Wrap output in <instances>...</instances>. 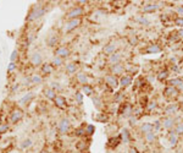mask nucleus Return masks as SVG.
<instances>
[{"label":"nucleus","mask_w":183,"mask_h":153,"mask_svg":"<svg viewBox=\"0 0 183 153\" xmlns=\"http://www.w3.org/2000/svg\"><path fill=\"white\" fill-rule=\"evenodd\" d=\"M45 14H46V6L43 5L41 3H37L29 9V11L26 16V22L37 21V20L43 17Z\"/></svg>","instance_id":"f257e3e1"},{"label":"nucleus","mask_w":183,"mask_h":153,"mask_svg":"<svg viewBox=\"0 0 183 153\" xmlns=\"http://www.w3.org/2000/svg\"><path fill=\"white\" fill-rule=\"evenodd\" d=\"M81 25V19H74V20H67L65 22V25L62 27L64 33H70L73 29H76Z\"/></svg>","instance_id":"f03ea898"},{"label":"nucleus","mask_w":183,"mask_h":153,"mask_svg":"<svg viewBox=\"0 0 183 153\" xmlns=\"http://www.w3.org/2000/svg\"><path fill=\"white\" fill-rule=\"evenodd\" d=\"M23 118V111L20 108H14L10 111V115H9V120H10V124H17L20 123Z\"/></svg>","instance_id":"7ed1b4c3"},{"label":"nucleus","mask_w":183,"mask_h":153,"mask_svg":"<svg viewBox=\"0 0 183 153\" xmlns=\"http://www.w3.org/2000/svg\"><path fill=\"white\" fill-rule=\"evenodd\" d=\"M83 14H84V9H83V6H74L73 9H71L67 14H66V19H69V20L79 19Z\"/></svg>","instance_id":"20e7f679"},{"label":"nucleus","mask_w":183,"mask_h":153,"mask_svg":"<svg viewBox=\"0 0 183 153\" xmlns=\"http://www.w3.org/2000/svg\"><path fill=\"white\" fill-rule=\"evenodd\" d=\"M29 61L33 66H41L44 62V59H43V55H41L40 52H33L31 54V58H29Z\"/></svg>","instance_id":"39448f33"},{"label":"nucleus","mask_w":183,"mask_h":153,"mask_svg":"<svg viewBox=\"0 0 183 153\" xmlns=\"http://www.w3.org/2000/svg\"><path fill=\"white\" fill-rule=\"evenodd\" d=\"M54 104H55V107L59 108V109H66L69 107V102L66 99V97L60 96V94L56 96V98L54 99Z\"/></svg>","instance_id":"423d86ee"},{"label":"nucleus","mask_w":183,"mask_h":153,"mask_svg":"<svg viewBox=\"0 0 183 153\" xmlns=\"http://www.w3.org/2000/svg\"><path fill=\"white\" fill-rule=\"evenodd\" d=\"M54 54H55V56H60V58H62V59H66V58H69V56H70L71 52H70V49L67 47H62L61 45V47L55 48Z\"/></svg>","instance_id":"0eeeda50"},{"label":"nucleus","mask_w":183,"mask_h":153,"mask_svg":"<svg viewBox=\"0 0 183 153\" xmlns=\"http://www.w3.org/2000/svg\"><path fill=\"white\" fill-rule=\"evenodd\" d=\"M70 127H71V121H70V119L67 118H62L60 120V123H59V132L60 134H66L69 130H70Z\"/></svg>","instance_id":"6e6552de"},{"label":"nucleus","mask_w":183,"mask_h":153,"mask_svg":"<svg viewBox=\"0 0 183 153\" xmlns=\"http://www.w3.org/2000/svg\"><path fill=\"white\" fill-rule=\"evenodd\" d=\"M33 98H34V93H33V92H27L26 94H23L22 97L17 101V104L20 107H23V106H26V104H28Z\"/></svg>","instance_id":"1a4fd4ad"},{"label":"nucleus","mask_w":183,"mask_h":153,"mask_svg":"<svg viewBox=\"0 0 183 153\" xmlns=\"http://www.w3.org/2000/svg\"><path fill=\"white\" fill-rule=\"evenodd\" d=\"M105 82L109 85L111 88H115V90L120 86V80H117V78H116V76H114V75L105 76Z\"/></svg>","instance_id":"9d476101"},{"label":"nucleus","mask_w":183,"mask_h":153,"mask_svg":"<svg viewBox=\"0 0 183 153\" xmlns=\"http://www.w3.org/2000/svg\"><path fill=\"white\" fill-rule=\"evenodd\" d=\"M164 94L166 96V97H169V98L177 97V96H178V90L176 87H173V86H167V87H165Z\"/></svg>","instance_id":"9b49d317"},{"label":"nucleus","mask_w":183,"mask_h":153,"mask_svg":"<svg viewBox=\"0 0 183 153\" xmlns=\"http://www.w3.org/2000/svg\"><path fill=\"white\" fill-rule=\"evenodd\" d=\"M160 7H161V4H159V3H154V4H147V5H144V6H143L142 11H143L144 14H150V12H154V11H156L157 9H160Z\"/></svg>","instance_id":"f8f14e48"},{"label":"nucleus","mask_w":183,"mask_h":153,"mask_svg":"<svg viewBox=\"0 0 183 153\" xmlns=\"http://www.w3.org/2000/svg\"><path fill=\"white\" fill-rule=\"evenodd\" d=\"M110 71H111V74H114V76L121 75V74H123V72H124V65H123V64H121V62L115 64V65H111Z\"/></svg>","instance_id":"ddd939ff"},{"label":"nucleus","mask_w":183,"mask_h":153,"mask_svg":"<svg viewBox=\"0 0 183 153\" xmlns=\"http://www.w3.org/2000/svg\"><path fill=\"white\" fill-rule=\"evenodd\" d=\"M40 71H41V74L45 76L51 75L54 71V66L51 65V62H43V65L40 66Z\"/></svg>","instance_id":"4468645a"},{"label":"nucleus","mask_w":183,"mask_h":153,"mask_svg":"<svg viewBox=\"0 0 183 153\" xmlns=\"http://www.w3.org/2000/svg\"><path fill=\"white\" fill-rule=\"evenodd\" d=\"M133 82V78L131 75H123L121 78H120V86L122 88H127L128 86H131Z\"/></svg>","instance_id":"2eb2a0df"},{"label":"nucleus","mask_w":183,"mask_h":153,"mask_svg":"<svg viewBox=\"0 0 183 153\" xmlns=\"http://www.w3.org/2000/svg\"><path fill=\"white\" fill-rule=\"evenodd\" d=\"M161 124H162V127H164V129L171 130V129L174 126V119H173L172 116H166V118L162 119Z\"/></svg>","instance_id":"dca6fc26"},{"label":"nucleus","mask_w":183,"mask_h":153,"mask_svg":"<svg viewBox=\"0 0 183 153\" xmlns=\"http://www.w3.org/2000/svg\"><path fill=\"white\" fill-rule=\"evenodd\" d=\"M76 80H77V82L82 86H84V85H88V76L86 72H83V71H79L77 72V75H76Z\"/></svg>","instance_id":"f3484780"},{"label":"nucleus","mask_w":183,"mask_h":153,"mask_svg":"<svg viewBox=\"0 0 183 153\" xmlns=\"http://www.w3.org/2000/svg\"><path fill=\"white\" fill-rule=\"evenodd\" d=\"M57 44H59V37H57V34H49V37L46 38V45L50 48H54Z\"/></svg>","instance_id":"a211bd4d"},{"label":"nucleus","mask_w":183,"mask_h":153,"mask_svg":"<svg viewBox=\"0 0 183 153\" xmlns=\"http://www.w3.org/2000/svg\"><path fill=\"white\" fill-rule=\"evenodd\" d=\"M162 50V48L159 45V44H156V43H153L149 45L147 49H145V53L147 54H157V53H160Z\"/></svg>","instance_id":"6ab92c4d"},{"label":"nucleus","mask_w":183,"mask_h":153,"mask_svg":"<svg viewBox=\"0 0 183 153\" xmlns=\"http://www.w3.org/2000/svg\"><path fill=\"white\" fill-rule=\"evenodd\" d=\"M77 70H78V66H77L76 62H67V64H66V66H65V71L67 72L69 75L76 74Z\"/></svg>","instance_id":"aec40b11"},{"label":"nucleus","mask_w":183,"mask_h":153,"mask_svg":"<svg viewBox=\"0 0 183 153\" xmlns=\"http://www.w3.org/2000/svg\"><path fill=\"white\" fill-rule=\"evenodd\" d=\"M121 60H122V54L117 53V52H115L114 54H111L109 56V62L111 64V65H115V64L121 62Z\"/></svg>","instance_id":"412c9836"},{"label":"nucleus","mask_w":183,"mask_h":153,"mask_svg":"<svg viewBox=\"0 0 183 153\" xmlns=\"http://www.w3.org/2000/svg\"><path fill=\"white\" fill-rule=\"evenodd\" d=\"M92 118H93V119L95 120V121H98V123H103V124L109 121V116H107V115L105 114V113H97V114H94Z\"/></svg>","instance_id":"4be33fe9"},{"label":"nucleus","mask_w":183,"mask_h":153,"mask_svg":"<svg viewBox=\"0 0 183 153\" xmlns=\"http://www.w3.org/2000/svg\"><path fill=\"white\" fill-rule=\"evenodd\" d=\"M177 110H178V104L177 103H171L165 108V114L170 116V115L174 114V113H177Z\"/></svg>","instance_id":"5701e85b"},{"label":"nucleus","mask_w":183,"mask_h":153,"mask_svg":"<svg viewBox=\"0 0 183 153\" xmlns=\"http://www.w3.org/2000/svg\"><path fill=\"white\" fill-rule=\"evenodd\" d=\"M43 94H44V97L49 101H54L56 98V92L54 90H51L50 87H48V88H44V91H43Z\"/></svg>","instance_id":"b1692460"},{"label":"nucleus","mask_w":183,"mask_h":153,"mask_svg":"<svg viewBox=\"0 0 183 153\" xmlns=\"http://www.w3.org/2000/svg\"><path fill=\"white\" fill-rule=\"evenodd\" d=\"M169 86H173V87H176L177 90L179 91H183V80L179 78V77H176V78H172L171 81L169 82Z\"/></svg>","instance_id":"393cba45"},{"label":"nucleus","mask_w":183,"mask_h":153,"mask_svg":"<svg viewBox=\"0 0 183 153\" xmlns=\"http://www.w3.org/2000/svg\"><path fill=\"white\" fill-rule=\"evenodd\" d=\"M120 142H122L121 141V137H120V135L117 136V137H110L109 139V141H107V147L109 148H116L120 144Z\"/></svg>","instance_id":"a878e982"},{"label":"nucleus","mask_w":183,"mask_h":153,"mask_svg":"<svg viewBox=\"0 0 183 153\" xmlns=\"http://www.w3.org/2000/svg\"><path fill=\"white\" fill-rule=\"evenodd\" d=\"M120 137H121V141L124 142V143H128L131 141V134L128 131V129H122L121 132H120Z\"/></svg>","instance_id":"bb28decb"},{"label":"nucleus","mask_w":183,"mask_h":153,"mask_svg":"<svg viewBox=\"0 0 183 153\" xmlns=\"http://www.w3.org/2000/svg\"><path fill=\"white\" fill-rule=\"evenodd\" d=\"M169 142H170V144L172 147L176 146L177 142H178V135L174 130H171L170 134H169Z\"/></svg>","instance_id":"cd10ccee"},{"label":"nucleus","mask_w":183,"mask_h":153,"mask_svg":"<svg viewBox=\"0 0 183 153\" xmlns=\"http://www.w3.org/2000/svg\"><path fill=\"white\" fill-rule=\"evenodd\" d=\"M140 131H142L144 135H147L149 132L154 131V125L150 124V123H143L142 125H140Z\"/></svg>","instance_id":"c85d7f7f"},{"label":"nucleus","mask_w":183,"mask_h":153,"mask_svg":"<svg viewBox=\"0 0 183 153\" xmlns=\"http://www.w3.org/2000/svg\"><path fill=\"white\" fill-rule=\"evenodd\" d=\"M116 48H117V44H116L115 42L109 43L107 45H105V48H104V53H105V54H107V55H111V54H114V53H115Z\"/></svg>","instance_id":"c756f323"},{"label":"nucleus","mask_w":183,"mask_h":153,"mask_svg":"<svg viewBox=\"0 0 183 153\" xmlns=\"http://www.w3.org/2000/svg\"><path fill=\"white\" fill-rule=\"evenodd\" d=\"M83 94H86L88 96V97H93V94H94V88L92 87L90 85H84V86H82V91H81Z\"/></svg>","instance_id":"7c9ffc66"},{"label":"nucleus","mask_w":183,"mask_h":153,"mask_svg":"<svg viewBox=\"0 0 183 153\" xmlns=\"http://www.w3.org/2000/svg\"><path fill=\"white\" fill-rule=\"evenodd\" d=\"M31 81H32V85L38 86L40 83H43V76L39 75V74H33L31 76Z\"/></svg>","instance_id":"2f4dec72"},{"label":"nucleus","mask_w":183,"mask_h":153,"mask_svg":"<svg viewBox=\"0 0 183 153\" xmlns=\"http://www.w3.org/2000/svg\"><path fill=\"white\" fill-rule=\"evenodd\" d=\"M169 76H170V71L165 69V70H161L159 74H157V80H159V81H165V80L169 78Z\"/></svg>","instance_id":"473e14b6"},{"label":"nucleus","mask_w":183,"mask_h":153,"mask_svg":"<svg viewBox=\"0 0 183 153\" xmlns=\"http://www.w3.org/2000/svg\"><path fill=\"white\" fill-rule=\"evenodd\" d=\"M62 64H64V59L60 58V56H55L54 55V58L51 60V65L54 68H60V66H62Z\"/></svg>","instance_id":"72a5a7b5"},{"label":"nucleus","mask_w":183,"mask_h":153,"mask_svg":"<svg viewBox=\"0 0 183 153\" xmlns=\"http://www.w3.org/2000/svg\"><path fill=\"white\" fill-rule=\"evenodd\" d=\"M20 85L23 86V87H31V86H33L32 85V81H31V76H23L22 80L20 81Z\"/></svg>","instance_id":"f704fd0d"},{"label":"nucleus","mask_w":183,"mask_h":153,"mask_svg":"<svg viewBox=\"0 0 183 153\" xmlns=\"http://www.w3.org/2000/svg\"><path fill=\"white\" fill-rule=\"evenodd\" d=\"M74 99H76V103L77 104L82 106V104H83V99H84V94H83L81 91H76V93H74Z\"/></svg>","instance_id":"c9c22d12"},{"label":"nucleus","mask_w":183,"mask_h":153,"mask_svg":"<svg viewBox=\"0 0 183 153\" xmlns=\"http://www.w3.org/2000/svg\"><path fill=\"white\" fill-rule=\"evenodd\" d=\"M32 144H33V142H32L31 139H24L22 142H20V147L22 149H27V148H29L32 146Z\"/></svg>","instance_id":"e433bc0d"},{"label":"nucleus","mask_w":183,"mask_h":153,"mask_svg":"<svg viewBox=\"0 0 183 153\" xmlns=\"http://www.w3.org/2000/svg\"><path fill=\"white\" fill-rule=\"evenodd\" d=\"M92 101H93V104H94V107H95V109H98V110H100L102 109V107H103V103H102V99L99 98V97H92Z\"/></svg>","instance_id":"4c0bfd02"},{"label":"nucleus","mask_w":183,"mask_h":153,"mask_svg":"<svg viewBox=\"0 0 183 153\" xmlns=\"http://www.w3.org/2000/svg\"><path fill=\"white\" fill-rule=\"evenodd\" d=\"M95 134V126L93 124L86 125V136H93Z\"/></svg>","instance_id":"58836bf2"},{"label":"nucleus","mask_w":183,"mask_h":153,"mask_svg":"<svg viewBox=\"0 0 183 153\" xmlns=\"http://www.w3.org/2000/svg\"><path fill=\"white\" fill-rule=\"evenodd\" d=\"M10 130V123H0V135H5Z\"/></svg>","instance_id":"ea45409f"},{"label":"nucleus","mask_w":183,"mask_h":153,"mask_svg":"<svg viewBox=\"0 0 183 153\" xmlns=\"http://www.w3.org/2000/svg\"><path fill=\"white\" fill-rule=\"evenodd\" d=\"M74 135L77 136V137H82V136H86V126L82 125L79 127H77L76 130H74Z\"/></svg>","instance_id":"a19ab883"},{"label":"nucleus","mask_w":183,"mask_h":153,"mask_svg":"<svg viewBox=\"0 0 183 153\" xmlns=\"http://www.w3.org/2000/svg\"><path fill=\"white\" fill-rule=\"evenodd\" d=\"M50 88H51V90H54V91H55L56 93L64 90V87L61 86V83H60V82H55V81L50 83Z\"/></svg>","instance_id":"79ce46f5"},{"label":"nucleus","mask_w":183,"mask_h":153,"mask_svg":"<svg viewBox=\"0 0 183 153\" xmlns=\"http://www.w3.org/2000/svg\"><path fill=\"white\" fill-rule=\"evenodd\" d=\"M136 21L139 22L140 25H144V26H149V25H150V21H149V20L145 17V16H143V15H142V16H139V17H137Z\"/></svg>","instance_id":"37998d69"},{"label":"nucleus","mask_w":183,"mask_h":153,"mask_svg":"<svg viewBox=\"0 0 183 153\" xmlns=\"http://www.w3.org/2000/svg\"><path fill=\"white\" fill-rule=\"evenodd\" d=\"M88 146L86 144V142L84 141H78L77 143H76V148L79 151V152H83V151H86V148H87Z\"/></svg>","instance_id":"c03bdc74"},{"label":"nucleus","mask_w":183,"mask_h":153,"mask_svg":"<svg viewBox=\"0 0 183 153\" xmlns=\"http://www.w3.org/2000/svg\"><path fill=\"white\" fill-rule=\"evenodd\" d=\"M16 69H17V64H16V62H12V61H10V62H9V65H7L6 74H11V72H12V71H15Z\"/></svg>","instance_id":"a18cd8bd"},{"label":"nucleus","mask_w":183,"mask_h":153,"mask_svg":"<svg viewBox=\"0 0 183 153\" xmlns=\"http://www.w3.org/2000/svg\"><path fill=\"white\" fill-rule=\"evenodd\" d=\"M174 131L177 132V135H183V121H179L174 126Z\"/></svg>","instance_id":"49530a36"},{"label":"nucleus","mask_w":183,"mask_h":153,"mask_svg":"<svg viewBox=\"0 0 183 153\" xmlns=\"http://www.w3.org/2000/svg\"><path fill=\"white\" fill-rule=\"evenodd\" d=\"M145 140H147V142L148 143H153L154 141H155V132H149V134H147L145 135Z\"/></svg>","instance_id":"de8ad7c7"},{"label":"nucleus","mask_w":183,"mask_h":153,"mask_svg":"<svg viewBox=\"0 0 183 153\" xmlns=\"http://www.w3.org/2000/svg\"><path fill=\"white\" fill-rule=\"evenodd\" d=\"M19 50L17 49H15L12 53H11V55H10V61H12V62H16L19 60Z\"/></svg>","instance_id":"09e8293b"},{"label":"nucleus","mask_w":183,"mask_h":153,"mask_svg":"<svg viewBox=\"0 0 183 153\" xmlns=\"http://www.w3.org/2000/svg\"><path fill=\"white\" fill-rule=\"evenodd\" d=\"M173 22H174V25L176 26L183 28V16H177V17L173 20Z\"/></svg>","instance_id":"8fccbe9b"},{"label":"nucleus","mask_w":183,"mask_h":153,"mask_svg":"<svg viewBox=\"0 0 183 153\" xmlns=\"http://www.w3.org/2000/svg\"><path fill=\"white\" fill-rule=\"evenodd\" d=\"M157 107V103L154 101V102H149L148 104H147V108H148V110H153V109H155Z\"/></svg>","instance_id":"3c124183"},{"label":"nucleus","mask_w":183,"mask_h":153,"mask_svg":"<svg viewBox=\"0 0 183 153\" xmlns=\"http://www.w3.org/2000/svg\"><path fill=\"white\" fill-rule=\"evenodd\" d=\"M20 86H21V85H20V82H16V83H14V85H12V87H11V90H10V91H11V93H12V94H14V93H16V91H19Z\"/></svg>","instance_id":"603ef678"},{"label":"nucleus","mask_w":183,"mask_h":153,"mask_svg":"<svg viewBox=\"0 0 183 153\" xmlns=\"http://www.w3.org/2000/svg\"><path fill=\"white\" fill-rule=\"evenodd\" d=\"M136 121H137V118H136L134 115H132V116L129 118V124H131V125H134Z\"/></svg>","instance_id":"864d4df0"},{"label":"nucleus","mask_w":183,"mask_h":153,"mask_svg":"<svg viewBox=\"0 0 183 153\" xmlns=\"http://www.w3.org/2000/svg\"><path fill=\"white\" fill-rule=\"evenodd\" d=\"M160 126H162V124L160 121H155V124H154V131L157 130V129H160Z\"/></svg>","instance_id":"5fc2aeb1"},{"label":"nucleus","mask_w":183,"mask_h":153,"mask_svg":"<svg viewBox=\"0 0 183 153\" xmlns=\"http://www.w3.org/2000/svg\"><path fill=\"white\" fill-rule=\"evenodd\" d=\"M177 12H178V15H183V6L182 5L177 6Z\"/></svg>","instance_id":"6e6d98bb"},{"label":"nucleus","mask_w":183,"mask_h":153,"mask_svg":"<svg viewBox=\"0 0 183 153\" xmlns=\"http://www.w3.org/2000/svg\"><path fill=\"white\" fill-rule=\"evenodd\" d=\"M177 36H178V38H182V39H183V28H181V29L177 32Z\"/></svg>","instance_id":"4d7b16f0"},{"label":"nucleus","mask_w":183,"mask_h":153,"mask_svg":"<svg viewBox=\"0 0 183 153\" xmlns=\"http://www.w3.org/2000/svg\"><path fill=\"white\" fill-rule=\"evenodd\" d=\"M129 153H137V151H136V149H133V148H132V149H129Z\"/></svg>","instance_id":"13d9d810"},{"label":"nucleus","mask_w":183,"mask_h":153,"mask_svg":"<svg viewBox=\"0 0 183 153\" xmlns=\"http://www.w3.org/2000/svg\"><path fill=\"white\" fill-rule=\"evenodd\" d=\"M0 142H1V135H0Z\"/></svg>","instance_id":"bf43d9fd"},{"label":"nucleus","mask_w":183,"mask_h":153,"mask_svg":"<svg viewBox=\"0 0 183 153\" xmlns=\"http://www.w3.org/2000/svg\"><path fill=\"white\" fill-rule=\"evenodd\" d=\"M54 153H59V152H54Z\"/></svg>","instance_id":"052dcab7"},{"label":"nucleus","mask_w":183,"mask_h":153,"mask_svg":"<svg viewBox=\"0 0 183 153\" xmlns=\"http://www.w3.org/2000/svg\"><path fill=\"white\" fill-rule=\"evenodd\" d=\"M0 54H1V50H0Z\"/></svg>","instance_id":"680f3d73"},{"label":"nucleus","mask_w":183,"mask_h":153,"mask_svg":"<svg viewBox=\"0 0 183 153\" xmlns=\"http://www.w3.org/2000/svg\"><path fill=\"white\" fill-rule=\"evenodd\" d=\"M0 153H1V149H0Z\"/></svg>","instance_id":"e2e57ef3"}]
</instances>
